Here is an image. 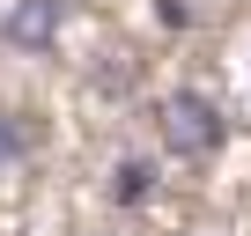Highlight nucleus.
I'll list each match as a JSON object with an SVG mask.
<instances>
[{"instance_id":"1","label":"nucleus","mask_w":251,"mask_h":236,"mask_svg":"<svg viewBox=\"0 0 251 236\" xmlns=\"http://www.w3.org/2000/svg\"><path fill=\"white\" fill-rule=\"evenodd\" d=\"M155 133H163V148H170L177 163H207V155L229 141V118H222L200 89H170V96L155 103Z\"/></svg>"},{"instance_id":"2","label":"nucleus","mask_w":251,"mask_h":236,"mask_svg":"<svg viewBox=\"0 0 251 236\" xmlns=\"http://www.w3.org/2000/svg\"><path fill=\"white\" fill-rule=\"evenodd\" d=\"M67 15H74V0H15V8H8V23H0V37H8V45H23V52H52Z\"/></svg>"},{"instance_id":"3","label":"nucleus","mask_w":251,"mask_h":236,"mask_svg":"<svg viewBox=\"0 0 251 236\" xmlns=\"http://www.w3.org/2000/svg\"><path fill=\"white\" fill-rule=\"evenodd\" d=\"M148 192H155V170H148V163H118L111 199H126V207H133V199H148Z\"/></svg>"},{"instance_id":"4","label":"nucleus","mask_w":251,"mask_h":236,"mask_svg":"<svg viewBox=\"0 0 251 236\" xmlns=\"http://www.w3.org/2000/svg\"><path fill=\"white\" fill-rule=\"evenodd\" d=\"M23 155H30V126H23L15 111H0V170H15Z\"/></svg>"}]
</instances>
